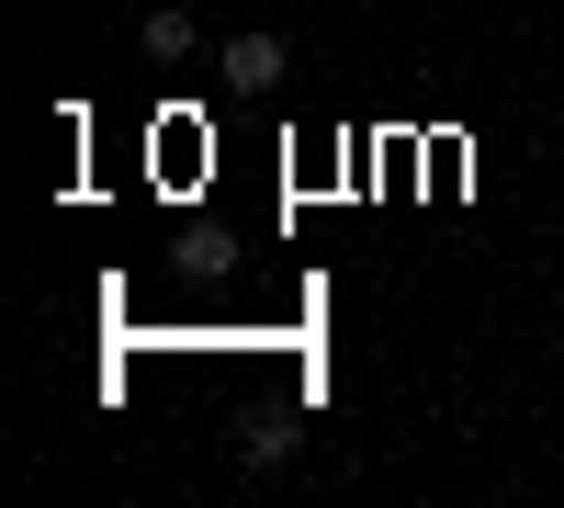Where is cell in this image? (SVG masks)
<instances>
[{"label": "cell", "instance_id": "4", "mask_svg": "<svg viewBox=\"0 0 564 508\" xmlns=\"http://www.w3.org/2000/svg\"><path fill=\"white\" fill-rule=\"evenodd\" d=\"M135 45H148V57L170 68V57H193V45H204V34H193V12H170V0H159V12H148V23H135Z\"/></svg>", "mask_w": 564, "mask_h": 508}, {"label": "cell", "instance_id": "3", "mask_svg": "<svg viewBox=\"0 0 564 508\" xmlns=\"http://www.w3.org/2000/svg\"><path fill=\"white\" fill-rule=\"evenodd\" d=\"M181 271H193V283H226V271H238V238H226V226H181Z\"/></svg>", "mask_w": 564, "mask_h": 508}, {"label": "cell", "instance_id": "2", "mask_svg": "<svg viewBox=\"0 0 564 508\" xmlns=\"http://www.w3.org/2000/svg\"><path fill=\"white\" fill-rule=\"evenodd\" d=\"M294 452H305V430H294V419H249V430H238V464H249V475L294 464Z\"/></svg>", "mask_w": 564, "mask_h": 508}, {"label": "cell", "instance_id": "1", "mask_svg": "<svg viewBox=\"0 0 564 508\" xmlns=\"http://www.w3.org/2000/svg\"><path fill=\"white\" fill-rule=\"evenodd\" d=\"M215 68L238 79V90H282V68H294V45H282V34H226V45H215Z\"/></svg>", "mask_w": 564, "mask_h": 508}]
</instances>
